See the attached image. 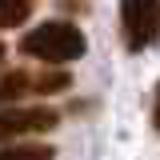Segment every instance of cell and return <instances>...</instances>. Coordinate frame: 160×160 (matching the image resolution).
<instances>
[{
  "label": "cell",
  "instance_id": "obj_7",
  "mask_svg": "<svg viewBox=\"0 0 160 160\" xmlns=\"http://www.w3.org/2000/svg\"><path fill=\"white\" fill-rule=\"evenodd\" d=\"M152 124H156V132H160V84H156V100H152Z\"/></svg>",
  "mask_w": 160,
  "mask_h": 160
},
{
  "label": "cell",
  "instance_id": "obj_6",
  "mask_svg": "<svg viewBox=\"0 0 160 160\" xmlns=\"http://www.w3.org/2000/svg\"><path fill=\"white\" fill-rule=\"evenodd\" d=\"M32 16V0H0V28H20Z\"/></svg>",
  "mask_w": 160,
  "mask_h": 160
},
{
  "label": "cell",
  "instance_id": "obj_8",
  "mask_svg": "<svg viewBox=\"0 0 160 160\" xmlns=\"http://www.w3.org/2000/svg\"><path fill=\"white\" fill-rule=\"evenodd\" d=\"M4 56H8V48H4V40H0V68H4Z\"/></svg>",
  "mask_w": 160,
  "mask_h": 160
},
{
  "label": "cell",
  "instance_id": "obj_5",
  "mask_svg": "<svg viewBox=\"0 0 160 160\" xmlns=\"http://www.w3.org/2000/svg\"><path fill=\"white\" fill-rule=\"evenodd\" d=\"M56 148L52 144H40V140H28V144H4L0 148V160H52Z\"/></svg>",
  "mask_w": 160,
  "mask_h": 160
},
{
  "label": "cell",
  "instance_id": "obj_1",
  "mask_svg": "<svg viewBox=\"0 0 160 160\" xmlns=\"http://www.w3.org/2000/svg\"><path fill=\"white\" fill-rule=\"evenodd\" d=\"M88 48V40L72 20H48V24H36L32 32H24L20 40V52L28 60H44V64H68V60H80Z\"/></svg>",
  "mask_w": 160,
  "mask_h": 160
},
{
  "label": "cell",
  "instance_id": "obj_4",
  "mask_svg": "<svg viewBox=\"0 0 160 160\" xmlns=\"http://www.w3.org/2000/svg\"><path fill=\"white\" fill-rule=\"evenodd\" d=\"M60 124V112L48 108V104H36V108H4L0 112V144L16 136H36V132H52Z\"/></svg>",
  "mask_w": 160,
  "mask_h": 160
},
{
  "label": "cell",
  "instance_id": "obj_3",
  "mask_svg": "<svg viewBox=\"0 0 160 160\" xmlns=\"http://www.w3.org/2000/svg\"><path fill=\"white\" fill-rule=\"evenodd\" d=\"M68 88V72H4L0 76V104H16L20 96H48V92H64Z\"/></svg>",
  "mask_w": 160,
  "mask_h": 160
},
{
  "label": "cell",
  "instance_id": "obj_2",
  "mask_svg": "<svg viewBox=\"0 0 160 160\" xmlns=\"http://www.w3.org/2000/svg\"><path fill=\"white\" fill-rule=\"evenodd\" d=\"M120 32L124 44L140 52L160 40V0H120Z\"/></svg>",
  "mask_w": 160,
  "mask_h": 160
}]
</instances>
